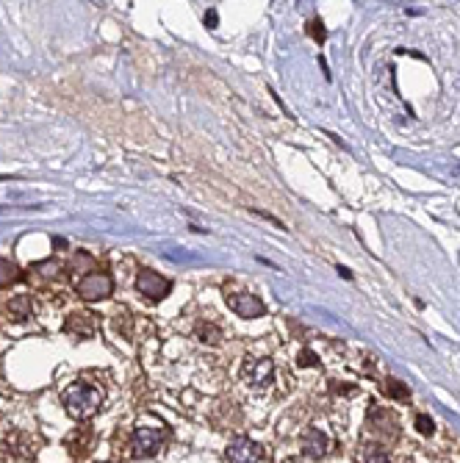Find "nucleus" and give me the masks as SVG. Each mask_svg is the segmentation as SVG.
I'll return each mask as SVG.
<instances>
[{
    "label": "nucleus",
    "mask_w": 460,
    "mask_h": 463,
    "mask_svg": "<svg viewBox=\"0 0 460 463\" xmlns=\"http://www.w3.org/2000/svg\"><path fill=\"white\" fill-rule=\"evenodd\" d=\"M8 314H11V319H25V316H31V297H28V294L14 297V300L8 302Z\"/></svg>",
    "instance_id": "obj_13"
},
{
    "label": "nucleus",
    "mask_w": 460,
    "mask_h": 463,
    "mask_svg": "<svg viewBox=\"0 0 460 463\" xmlns=\"http://www.w3.org/2000/svg\"><path fill=\"white\" fill-rule=\"evenodd\" d=\"M355 458H358V463H391L388 453L383 447H377V444H361Z\"/></svg>",
    "instance_id": "obj_11"
},
{
    "label": "nucleus",
    "mask_w": 460,
    "mask_h": 463,
    "mask_svg": "<svg viewBox=\"0 0 460 463\" xmlns=\"http://www.w3.org/2000/svg\"><path fill=\"white\" fill-rule=\"evenodd\" d=\"M167 444V430L164 428H153V425H139L131 436V450L136 458H153L164 450Z\"/></svg>",
    "instance_id": "obj_3"
},
{
    "label": "nucleus",
    "mask_w": 460,
    "mask_h": 463,
    "mask_svg": "<svg viewBox=\"0 0 460 463\" xmlns=\"http://www.w3.org/2000/svg\"><path fill=\"white\" fill-rule=\"evenodd\" d=\"M64 330H67V333H75V336H92L95 322H92V316H89V314H72V316L67 319Z\"/></svg>",
    "instance_id": "obj_10"
},
{
    "label": "nucleus",
    "mask_w": 460,
    "mask_h": 463,
    "mask_svg": "<svg viewBox=\"0 0 460 463\" xmlns=\"http://www.w3.org/2000/svg\"><path fill=\"white\" fill-rule=\"evenodd\" d=\"M228 305L241 316V319H258L266 314V305L258 294L249 291H238V294H228Z\"/></svg>",
    "instance_id": "obj_8"
},
{
    "label": "nucleus",
    "mask_w": 460,
    "mask_h": 463,
    "mask_svg": "<svg viewBox=\"0 0 460 463\" xmlns=\"http://www.w3.org/2000/svg\"><path fill=\"white\" fill-rule=\"evenodd\" d=\"M308 33H311L316 42H325V39H327V31H325L322 19H311V22H308Z\"/></svg>",
    "instance_id": "obj_16"
},
{
    "label": "nucleus",
    "mask_w": 460,
    "mask_h": 463,
    "mask_svg": "<svg viewBox=\"0 0 460 463\" xmlns=\"http://www.w3.org/2000/svg\"><path fill=\"white\" fill-rule=\"evenodd\" d=\"M416 428H419V433H422V436H433V430H436L433 419H430V416H425V414H419V416H416Z\"/></svg>",
    "instance_id": "obj_17"
},
{
    "label": "nucleus",
    "mask_w": 460,
    "mask_h": 463,
    "mask_svg": "<svg viewBox=\"0 0 460 463\" xmlns=\"http://www.w3.org/2000/svg\"><path fill=\"white\" fill-rule=\"evenodd\" d=\"M383 391L388 394V397H394V400H400V403H405L408 397H411V389L408 386H402L400 380H388L386 386H383Z\"/></svg>",
    "instance_id": "obj_15"
},
{
    "label": "nucleus",
    "mask_w": 460,
    "mask_h": 463,
    "mask_svg": "<svg viewBox=\"0 0 460 463\" xmlns=\"http://www.w3.org/2000/svg\"><path fill=\"white\" fill-rule=\"evenodd\" d=\"M111 289H114V280H111L106 272H89V275H83V277L78 280V294H81L83 300H89V302L106 300V297L111 294Z\"/></svg>",
    "instance_id": "obj_5"
},
{
    "label": "nucleus",
    "mask_w": 460,
    "mask_h": 463,
    "mask_svg": "<svg viewBox=\"0 0 460 463\" xmlns=\"http://www.w3.org/2000/svg\"><path fill=\"white\" fill-rule=\"evenodd\" d=\"M206 25H211V28L217 25V11H214V8H211V11L206 14Z\"/></svg>",
    "instance_id": "obj_19"
},
{
    "label": "nucleus",
    "mask_w": 460,
    "mask_h": 463,
    "mask_svg": "<svg viewBox=\"0 0 460 463\" xmlns=\"http://www.w3.org/2000/svg\"><path fill=\"white\" fill-rule=\"evenodd\" d=\"M366 428H369L372 436L386 439V441H394V439L400 436V422H397V416H394L391 411H386V408H372L369 416H366Z\"/></svg>",
    "instance_id": "obj_4"
},
{
    "label": "nucleus",
    "mask_w": 460,
    "mask_h": 463,
    "mask_svg": "<svg viewBox=\"0 0 460 463\" xmlns=\"http://www.w3.org/2000/svg\"><path fill=\"white\" fill-rule=\"evenodd\" d=\"M319 361H316V355L311 352V350H302L299 352V366H316Z\"/></svg>",
    "instance_id": "obj_18"
},
{
    "label": "nucleus",
    "mask_w": 460,
    "mask_h": 463,
    "mask_svg": "<svg viewBox=\"0 0 460 463\" xmlns=\"http://www.w3.org/2000/svg\"><path fill=\"white\" fill-rule=\"evenodd\" d=\"M136 289H139V294H145L150 302H158V300H164V297L172 291V283H170L167 277H161L158 272H153V269H142L139 277H136Z\"/></svg>",
    "instance_id": "obj_6"
},
{
    "label": "nucleus",
    "mask_w": 460,
    "mask_h": 463,
    "mask_svg": "<svg viewBox=\"0 0 460 463\" xmlns=\"http://www.w3.org/2000/svg\"><path fill=\"white\" fill-rule=\"evenodd\" d=\"M22 275H19V269H17V263H11L8 258H0V286H11V283H17Z\"/></svg>",
    "instance_id": "obj_14"
},
{
    "label": "nucleus",
    "mask_w": 460,
    "mask_h": 463,
    "mask_svg": "<svg viewBox=\"0 0 460 463\" xmlns=\"http://www.w3.org/2000/svg\"><path fill=\"white\" fill-rule=\"evenodd\" d=\"M61 403H64V411L72 416V419H89L100 411V403H103V394L97 386L92 383H72L64 394H61Z\"/></svg>",
    "instance_id": "obj_1"
},
{
    "label": "nucleus",
    "mask_w": 460,
    "mask_h": 463,
    "mask_svg": "<svg viewBox=\"0 0 460 463\" xmlns=\"http://www.w3.org/2000/svg\"><path fill=\"white\" fill-rule=\"evenodd\" d=\"M195 333H197V339L206 341V344H220V341H222V330H220L214 322H200Z\"/></svg>",
    "instance_id": "obj_12"
},
{
    "label": "nucleus",
    "mask_w": 460,
    "mask_h": 463,
    "mask_svg": "<svg viewBox=\"0 0 460 463\" xmlns=\"http://www.w3.org/2000/svg\"><path fill=\"white\" fill-rule=\"evenodd\" d=\"M225 455H228V463H261L263 447L255 444V441L247 439V436H238V439H233L228 444Z\"/></svg>",
    "instance_id": "obj_7"
},
{
    "label": "nucleus",
    "mask_w": 460,
    "mask_h": 463,
    "mask_svg": "<svg viewBox=\"0 0 460 463\" xmlns=\"http://www.w3.org/2000/svg\"><path fill=\"white\" fill-rule=\"evenodd\" d=\"M274 361L272 358H247L241 366V380L249 391H266L274 383Z\"/></svg>",
    "instance_id": "obj_2"
},
{
    "label": "nucleus",
    "mask_w": 460,
    "mask_h": 463,
    "mask_svg": "<svg viewBox=\"0 0 460 463\" xmlns=\"http://www.w3.org/2000/svg\"><path fill=\"white\" fill-rule=\"evenodd\" d=\"M327 450H330V439H327V433L319 430V428H308L305 436H302V453H305L308 458H325Z\"/></svg>",
    "instance_id": "obj_9"
}]
</instances>
